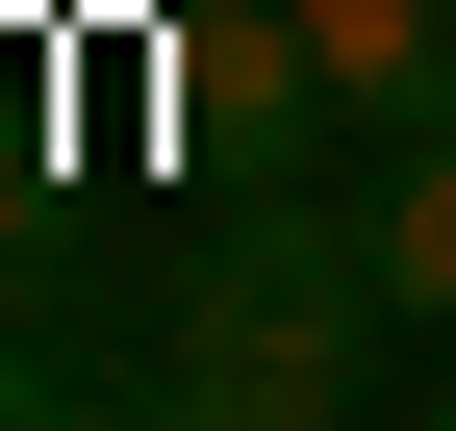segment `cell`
<instances>
[{
	"label": "cell",
	"instance_id": "5b68a950",
	"mask_svg": "<svg viewBox=\"0 0 456 431\" xmlns=\"http://www.w3.org/2000/svg\"><path fill=\"white\" fill-rule=\"evenodd\" d=\"M431 431H456V381H431Z\"/></svg>",
	"mask_w": 456,
	"mask_h": 431
},
{
	"label": "cell",
	"instance_id": "6da1fadb",
	"mask_svg": "<svg viewBox=\"0 0 456 431\" xmlns=\"http://www.w3.org/2000/svg\"><path fill=\"white\" fill-rule=\"evenodd\" d=\"M380 330H406V305H380V229L279 178L254 229L178 280V330H152L127 406H152V431H355V406H380Z\"/></svg>",
	"mask_w": 456,
	"mask_h": 431
},
{
	"label": "cell",
	"instance_id": "277c9868",
	"mask_svg": "<svg viewBox=\"0 0 456 431\" xmlns=\"http://www.w3.org/2000/svg\"><path fill=\"white\" fill-rule=\"evenodd\" d=\"M0 431H152V406H102L77 355H0Z\"/></svg>",
	"mask_w": 456,
	"mask_h": 431
},
{
	"label": "cell",
	"instance_id": "7a4b0ae2",
	"mask_svg": "<svg viewBox=\"0 0 456 431\" xmlns=\"http://www.w3.org/2000/svg\"><path fill=\"white\" fill-rule=\"evenodd\" d=\"M279 26H305V77H330V127H355V152L456 127V0H279Z\"/></svg>",
	"mask_w": 456,
	"mask_h": 431
},
{
	"label": "cell",
	"instance_id": "3957f363",
	"mask_svg": "<svg viewBox=\"0 0 456 431\" xmlns=\"http://www.w3.org/2000/svg\"><path fill=\"white\" fill-rule=\"evenodd\" d=\"M355 229H380V305H406V330H456V127H406L355 178Z\"/></svg>",
	"mask_w": 456,
	"mask_h": 431
}]
</instances>
